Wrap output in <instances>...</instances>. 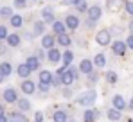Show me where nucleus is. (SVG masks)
<instances>
[{"label":"nucleus","mask_w":133,"mask_h":122,"mask_svg":"<svg viewBox=\"0 0 133 122\" xmlns=\"http://www.w3.org/2000/svg\"><path fill=\"white\" fill-rule=\"evenodd\" d=\"M95 99H97V93L94 90H88V92H83L77 97V104H81V106H92L95 102Z\"/></svg>","instance_id":"f257e3e1"},{"label":"nucleus","mask_w":133,"mask_h":122,"mask_svg":"<svg viewBox=\"0 0 133 122\" xmlns=\"http://www.w3.org/2000/svg\"><path fill=\"white\" fill-rule=\"evenodd\" d=\"M95 41H97L99 45H103V47L110 45V43H111V32H110V31H106V29L99 31L97 36H95Z\"/></svg>","instance_id":"f03ea898"},{"label":"nucleus","mask_w":133,"mask_h":122,"mask_svg":"<svg viewBox=\"0 0 133 122\" xmlns=\"http://www.w3.org/2000/svg\"><path fill=\"white\" fill-rule=\"evenodd\" d=\"M126 49H128L126 41L117 40V41H113V43H111V50H113V54H115V56H124V54H126Z\"/></svg>","instance_id":"7ed1b4c3"},{"label":"nucleus","mask_w":133,"mask_h":122,"mask_svg":"<svg viewBox=\"0 0 133 122\" xmlns=\"http://www.w3.org/2000/svg\"><path fill=\"white\" fill-rule=\"evenodd\" d=\"M94 61L90 59H83L81 63H79V72H83V74H87V76H90L92 72H94Z\"/></svg>","instance_id":"20e7f679"},{"label":"nucleus","mask_w":133,"mask_h":122,"mask_svg":"<svg viewBox=\"0 0 133 122\" xmlns=\"http://www.w3.org/2000/svg\"><path fill=\"white\" fill-rule=\"evenodd\" d=\"M2 95H4V101L9 102V104H13V102L18 101V97H16V90H15V88H5Z\"/></svg>","instance_id":"39448f33"},{"label":"nucleus","mask_w":133,"mask_h":122,"mask_svg":"<svg viewBox=\"0 0 133 122\" xmlns=\"http://www.w3.org/2000/svg\"><path fill=\"white\" fill-rule=\"evenodd\" d=\"M42 18H43L45 23H54V22H56V16H54L52 7H43V9H42Z\"/></svg>","instance_id":"423d86ee"},{"label":"nucleus","mask_w":133,"mask_h":122,"mask_svg":"<svg viewBox=\"0 0 133 122\" xmlns=\"http://www.w3.org/2000/svg\"><path fill=\"white\" fill-rule=\"evenodd\" d=\"M101 16H103V9H101L99 5H92V7H88V20L97 22Z\"/></svg>","instance_id":"0eeeda50"},{"label":"nucleus","mask_w":133,"mask_h":122,"mask_svg":"<svg viewBox=\"0 0 133 122\" xmlns=\"http://www.w3.org/2000/svg\"><path fill=\"white\" fill-rule=\"evenodd\" d=\"M47 58H49V61L50 63H58V61H61V58H63V52H59L58 49H49V54H47Z\"/></svg>","instance_id":"6e6552de"},{"label":"nucleus","mask_w":133,"mask_h":122,"mask_svg":"<svg viewBox=\"0 0 133 122\" xmlns=\"http://www.w3.org/2000/svg\"><path fill=\"white\" fill-rule=\"evenodd\" d=\"M34 90H36V84H34L32 81H29V79L22 81V92L25 93V95H32Z\"/></svg>","instance_id":"1a4fd4ad"},{"label":"nucleus","mask_w":133,"mask_h":122,"mask_svg":"<svg viewBox=\"0 0 133 122\" xmlns=\"http://www.w3.org/2000/svg\"><path fill=\"white\" fill-rule=\"evenodd\" d=\"M74 81H76V77H74V74L70 72V68H66L65 72L61 74V83H63L65 86H70V84H72Z\"/></svg>","instance_id":"9d476101"},{"label":"nucleus","mask_w":133,"mask_h":122,"mask_svg":"<svg viewBox=\"0 0 133 122\" xmlns=\"http://www.w3.org/2000/svg\"><path fill=\"white\" fill-rule=\"evenodd\" d=\"M31 72H32V70L27 66V63H22V65H18V68H16V74H18L22 79H27V77L31 76Z\"/></svg>","instance_id":"9b49d317"},{"label":"nucleus","mask_w":133,"mask_h":122,"mask_svg":"<svg viewBox=\"0 0 133 122\" xmlns=\"http://www.w3.org/2000/svg\"><path fill=\"white\" fill-rule=\"evenodd\" d=\"M65 23H66V27H68V29L76 31V29L79 27V18H77V16H74V15H68V16L65 18Z\"/></svg>","instance_id":"f8f14e48"},{"label":"nucleus","mask_w":133,"mask_h":122,"mask_svg":"<svg viewBox=\"0 0 133 122\" xmlns=\"http://www.w3.org/2000/svg\"><path fill=\"white\" fill-rule=\"evenodd\" d=\"M99 119V111L97 110H87L85 115H83V120L85 122H95Z\"/></svg>","instance_id":"ddd939ff"},{"label":"nucleus","mask_w":133,"mask_h":122,"mask_svg":"<svg viewBox=\"0 0 133 122\" xmlns=\"http://www.w3.org/2000/svg\"><path fill=\"white\" fill-rule=\"evenodd\" d=\"M111 104H113V108H117V110H121V111L126 108V101H124V97H122V95H113Z\"/></svg>","instance_id":"4468645a"},{"label":"nucleus","mask_w":133,"mask_h":122,"mask_svg":"<svg viewBox=\"0 0 133 122\" xmlns=\"http://www.w3.org/2000/svg\"><path fill=\"white\" fill-rule=\"evenodd\" d=\"M56 41H58V40L52 38L50 34H43V36H42V47H43V49H52Z\"/></svg>","instance_id":"2eb2a0df"},{"label":"nucleus","mask_w":133,"mask_h":122,"mask_svg":"<svg viewBox=\"0 0 133 122\" xmlns=\"http://www.w3.org/2000/svg\"><path fill=\"white\" fill-rule=\"evenodd\" d=\"M52 31H54V34H56V36H58V34H63V32H65L66 31V23L65 22H54V23H52Z\"/></svg>","instance_id":"dca6fc26"},{"label":"nucleus","mask_w":133,"mask_h":122,"mask_svg":"<svg viewBox=\"0 0 133 122\" xmlns=\"http://www.w3.org/2000/svg\"><path fill=\"white\" fill-rule=\"evenodd\" d=\"M25 63H27V66H29L31 70H38V66H40V58H38V56H29Z\"/></svg>","instance_id":"f3484780"},{"label":"nucleus","mask_w":133,"mask_h":122,"mask_svg":"<svg viewBox=\"0 0 133 122\" xmlns=\"http://www.w3.org/2000/svg\"><path fill=\"white\" fill-rule=\"evenodd\" d=\"M94 65H95L97 68H103V66L106 65V56H104L103 52H99V54L94 58Z\"/></svg>","instance_id":"a211bd4d"},{"label":"nucleus","mask_w":133,"mask_h":122,"mask_svg":"<svg viewBox=\"0 0 133 122\" xmlns=\"http://www.w3.org/2000/svg\"><path fill=\"white\" fill-rule=\"evenodd\" d=\"M56 40H58V43H59L61 47H68V45L72 43L70 36H68L66 32H63V34H58V38H56Z\"/></svg>","instance_id":"6ab92c4d"},{"label":"nucleus","mask_w":133,"mask_h":122,"mask_svg":"<svg viewBox=\"0 0 133 122\" xmlns=\"http://www.w3.org/2000/svg\"><path fill=\"white\" fill-rule=\"evenodd\" d=\"M108 119H110L111 122H117L121 120V110H117V108H111V110H108Z\"/></svg>","instance_id":"aec40b11"},{"label":"nucleus","mask_w":133,"mask_h":122,"mask_svg":"<svg viewBox=\"0 0 133 122\" xmlns=\"http://www.w3.org/2000/svg\"><path fill=\"white\" fill-rule=\"evenodd\" d=\"M40 83L52 84V74H50L49 70H42V72H40Z\"/></svg>","instance_id":"412c9836"},{"label":"nucleus","mask_w":133,"mask_h":122,"mask_svg":"<svg viewBox=\"0 0 133 122\" xmlns=\"http://www.w3.org/2000/svg\"><path fill=\"white\" fill-rule=\"evenodd\" d=\"M9 122H29V120H27V117H25V115L15 111V113H11V115H9Z\"/></svg>","instance_id":"4be33fe9"},{"label":"nucleus","mask_w":133,"mask_h":122,"mask_svg":"<svg viewBox=\"0 0 133 122\" xmlns=\"http://www.w3.org/2000/svg\"><path fill=\"white\" fill-rule=\"evenodd\" d=\"M5 41H7L9 47H18V45H20V36H18V34H9Z\"/></svg>","instance_id":"5701e85b"},{"label":"nucleus","mask_w":133,"mask_h":122,"mask_svg":"<svg viewBox=\"0 0 133 122\" xmlns=\"http://www.w3.org/2000/svg\"><path fill=\"white\" fill-rule=\"evenodd\" d=\"M0 72L7 77V76H11V72H13V66H11V63H7V61H4L2 65H0Z\"/></svg>","instance_id":"b1692460"},{"label":"nucleus","mask_w":133,"mask_h":122,"mask_svg":"<svg viewBox=\"0 0 133 122\" xmlns=\"http://www.w3.org/2000/svg\"><path fill=\"white\" fill-rule=\"evenodd\" d=\"M72 59H74V52H70V50H65V52H63V58H61L63 65H65V66H70Z\"/></svg>","instance_id":"393cba45"},{"label":"nucleus","mask_w":133,"mask_h":122,"mask_svg":"<svg viewBox=\"0 0 133 122\" xmlns=\"http://www.w3.org/2000/svg\"><path fill=\"white\" fill-rule=\"evenodd\" d=\"M9 22H11L13 27H22L23 25V18L20 16V15H13V16L9 18Z\"/></svg>","instance_id":"a878e982"},{"label":"nucleus","mask_w":133,"mask_h":122,"mask_svg":"<svg viewBox=\"0 0 133 122\" xmlns=\"http://www.w3.org/2000/svg\"><path fill=\"white\" fill-rule=\"evenodd\" d=\"M45 22H36L34 23V34H40V36H43L45 34Z\"/></svg>","instance_id":"bb28decb"},{"label":"nucleus","mask_w":133,"mask_h":122,"mask_svg":"<svg viewBox=\"0 0 133 122\" xmlns=\"http://www.w3.org/2000/svg\"><path fill=\"white\" fill-rule=\"evenodd\" d=\"M52 120H54V122H66V113L58 110V111L52 115Z\"/></svg>","instance_id":"cd10ccee"},{"label":"nucleus","mask_w":133,"mask_h":122,"mask_svg":"<svg viewBox=\"0 0 133 122\" xmlns=\"http://www.w3.org/2000/svg\"><path fill=\"white\" fill-rule=\"evenodd\" d=\"M16 104H18V108H20L22 111H27V110H31V102L27 101V99H18V101H16Z\"/></svg>","instance_id":"c85d7f7f"},{"label":"nucleus","mask_w":133,"mask_h":122,"mask_svg":"<svg viewBox=\"0 0 133 122\" xmlns=\"http://www.w3.org/2000/svg\"><path fill=\"white\" fill-rule=\"evenodd\" d=\"M74 9H77L79 13H83V11H88V4H87V0H77V4L74 5Z\"/></svg>","instance_id":"c756f323"},{"label":"nucleus","mask_w":133,"mask_h":122,"mask_svg":"<svg viewBox=\"0 0 133 122\" xmlns=\"http://www.w3.org/2000/svg\"><path fill=\"white\" fill-rule=\"evenodd\" d=\"M117 72H113V70H110V72H106V81L108 83H111V84H115L117 83Z\"/></svg>","instance_id":"7c9ffc66"},{"label":"nucleus","mask_w":133,"mask_h":122,"mask_svg":"<svg viewBox=\"0 0 133 122\" xmlns=\"http://www.w3.org/2000/svg\"><path fill=\"white\" fill-rule=\"evenodd\" d=\"M0 16L2 18H11L13 16V9L11 7H2L0 9Z\"/></svg>","instance_id":"2f4dec72"},{"label":"nucleus","mask_w":133,"mask_h":122,"mask_svg":"<svg viewBox=\"0 0 133 122\" xmlns=\"http://www.w3.org/2000/svg\"><path fill=\"white\" fill-rule=\"evenodd\" d=\"M7 36H9V34H7V29H5L4 25H0V41L7 40Z\"/></svg>","instance_id":"473e14b6"},{"label":"nucleus","mask_w":133,"mask_h":122,"mask_svg":"<svg viewBox=\"0 0 133 122\" xmlns=\"http://www.w3.org/2000/svg\"><path fill=\"white\" fill-rule=\"evenodd\" d=\"M38 88H40V92L47 93V92H49V88H50V84H47V83H40V84H38Z\"/></svg>","instance_id":"72a5a7b5"},{"label":"nucleus","mask_w":133,"mask_h":122,"mask_svg":"<svg viewBox=\"0 0 133 122\" xmlns=\"http://www.w3.org/2000/svg\"><path fill=\"white\" fill-rule=\"evenodd\" d=\"M59 84H63V83H61V76L58 74L56 77H52V86H59Z\"/></svg>","instance_id":"f704fd0d"},{"label":"nucleus","mask_w":133,"mask_h":122,"mask_svg":"<svg viewBox=\"0 0 133 122\" xmlns=\"http://www.w3.org/2000/svg\"><path fill=\"white\" fill-rule=\"evenodd\" d=\"M34 122H43V113H42V111H36V115H34Z\"/></svg>","instance_id":"c9c22d12"},{"label":"nucleus","mask_w":133,"mask_h":122,"mask_svg":"<svg viewBox=\"0 0 133 122\" xmlns=\"http://www.w3.org/2000/svg\"><path fill=\"white\" fill-rule=\"evenodd\" d=\"M126 45H128V49H131L133 50V32L128 36V40H126Z\"/></svg>","instance_id":"e433bc0d"},{"label":"nucleus","mask_w":133,"mask_h":122,"mask_svg":"<svg viewBox=\"0 0 133 122\" xmlns=\"http://www.w3.org/2000/svg\"><path fill=\"white\" fill-rule=\"evenodd\" d=\"M15 5L16 7H25L27 5V0H15Z\"/></svg>","instance_id":"4c0bfd02"},{"label":"nucleus","mask_w":133,"mask_h":122,"mask_svg":"<svg viewBox=\"0 0 133 122\" xmlns=\"http://www.w3.org/2000/svg\"><path fill=\"white\" fill-rule=\"evenodd\" d=\"M126 11H128V15L133 16V2H128V4H126Z\"/></svg>","instance_id":"58836bf2"},{"label":"nucleus","mask_w":133,"mask_h":122,"mask_svg":"<svg viewBox=\"0 0 133 122\" xmlns=\"http://www.w3.org/2000/svg\"><path fill=\"white\" fill-rule=\"evenodd\" d=\"M77 0H63V5H76Z\"/></svg>","instance_id":"ea45409f"},{"label":"nucleus","mask_w":133,"mask_h":122,"mask_svg":"<svg viewBox=\"0 0 133 122\" xmlns=\"http://www.w3.org/2000/svg\"><path fill=\"white\" fill-rule=\"evenodd\" d=\"M110 32H115V34H121V32H122V29L115 25V27H111V31H110Z\"/></svg>","instance_id":"a19ab883"},{"label":"nucleus","mask_w":133,"mask_h":122,"mask_svg":"<svg viewBox=\"0 0 133 122\" xmlns=\"http://www.w3.org/2000/svg\"><path fill=\"white\" fill-rule=\"evenodd\" d=\"M0 122H9V117H5V115H0Z\"/></svg>","instance_id":"79ce46f5"},{"label":"nucleus","mask_w":133,"mask_h":122,"mask_svg":"<svg viewBox=\"0 0 133 122\" xmlns=\"http://www.w3.org/2000/svg\"><path fill=\"white\" fill-rule=\"evenodd\" d=\"M0 54H5V47L4 45H0Z\"/></svg>","instance_id":"37998d69"},{"label":"nucleus","mask_w":133,"mask_h":122,"mask_svg":"<svg viewBox=\"0 0 133 122\" xmlns=\"http://www.w3.org/2000/svg\"><path fill=\"white\" fill-rule=\"evenodd\" d=\"M128 106H130V110H131V111H133V97H131V99H130V104H128Z\"/></svg>","instance_id":"c03bdc74"},{"label":"nucleus","mask_w":133,"mask_h":122,"mask_svg":"<svg viewBox=\"0 0 133 122\" xmlns=\"http://www.w3.org/2000/svg\"><path fill=\"white\" fill-rule=\"evenodd\" d=\"M4 77H5V76H4V74L0 72V83H4Z\"/></svg>","instance_id":"a18cd8bd"},{"label":"nucleus","mask_w":133,"mask_h":122,"mask_svg":"<svg viewBox=\"0 0 133 122\" xmlns=\"http://www.w3.org/2000/svg\"><path fill=\"white\" fill-rule=\"evenodd\" d=\"M0 115H4V106L0 104Z\"/></svg>","instance_id":"49530a36"},{"label":"nucleus","mask_w":133,"mask_h":122,"mask_svg":"<svg viewBox=\"0 0 133 122\" xmlns=\"http://www.w3.org/2000/svg\"><path fill=\"white\" fill-rule=\"evenodd\" d=\"M130 31H131V32H133V20L130 22Z\"/></svg>","instance_id":"de8ad7c7"},{"label":"nucleus","mask_w":133,"mask_h":122,"mask_svg":"<svg viewBox=\"0 0 133 122\" xmlns=\"http://www.w3.org/2000/svg\"><path fill=\"white\" fill-rule=\"evenodd\" d=\"M128 122H133V120H131V119H130V120H128Z\"/></svg>","instance_id":"09e8293b"},{"label":"nucleus","mask_w":133,"mask_h":122,"mask_svg":"<svg viewBox=\"0 0 133 122\" xmlns=\"http://www.w3.org/2000/svg\"><path fill=\"white\" fill-rule=\"evenodd\" d=\"M32 2H36V0H32Z\"/></svg>","instance_id":"8fccbe9b"}]
</instances>
